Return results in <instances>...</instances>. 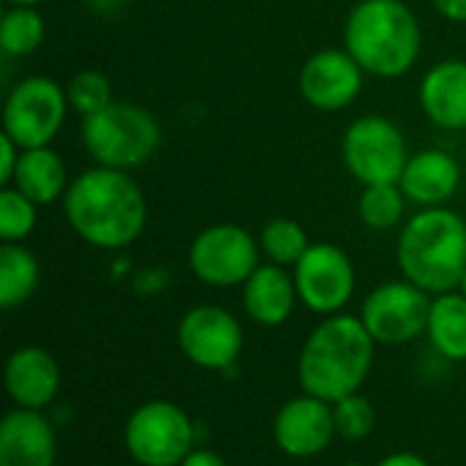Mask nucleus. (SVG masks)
I'll use <instances>...</instances> for the list:
<instances>
[{"mask_svg":"<svg viewBox=\"0 0 466 466\" xmlns=\"http://www.w3.org/2000/svg\"><path fill=\"white\" fill-rule=\"evenodd\" d=\"M180 466H227V461H224L218 453L208 451V448H194V451L183 459V464Z\"/></svg>","mask_w":466,"mask_h":466,"instance_id":"31","label":"nucleus"},{"mask_svg":"<svg viewBox=\"0 0 466 466\" xmlns=\"http://www.w3.org/2000/svg\"><path fill=\"white\" fill-rule=\"evenodd\" d=\"M63 213L79 240L101 251H120L147 227V199L131 172L90 167L71 177Z\"/></svg>","mask_w":466,"mask_h":466,"instance_id":"1","label":"nucleus"},{"mask_svg":"<svg viewBox=\"0 0 466 466\" xmlns=\"http://www.w3.org/2000/svg\"><path fill=\"white\" fill-rule=\"evenodd\" d=\"M19 158H22V147L0 131V186H11Z\"/></svg>","mask_w":466,"mask_h":466,"instance_id":"29","label":"nucleus"},{"mask_svg":"<svg viewBox=\"0 0 466 466\" xmlns=\"http://www.w3.org/2000/svg\"><path fill=\"white\" fill-rule=\"evenodd\" d=\"M123 445L139 466H180L197 448V429L183 407L156 399L128 415Z\"/></svg>","mask_w":466,"mask_h":466,"instance_id":"6","label":"nucleus"},{"mask_svg":"<svg viewBox=\"0 0 466 466\" xmlns=\"http://www.w3.org/2000/svg\"><path fill=\"white\" fill-rule=\"evenodd\" d=\"M300 303L319 317L341 314L358 287V273L350 254L336 243H311L292 268Z\"/></svg>","mask_w":466,"mask_h":466,"instance_id":"12","label":"nucleus"},{"mask_svg":"<svg viewBox=\"0 0 466 466\" xmlns=\"http://www.w3.org/2000/svg\"><path fill=\"white\" fill-rule=\"evenodd\" d=\"M246 344L240 319L224 306L202 303L177 322V347L183 358L202 371H229L238 366Z\"/></svg>","mask_w":466,"mask_h":466,"instance_id":"11","label":"nucleus"},{"mask_svg":"<svg viewBox=\"0 0 466 466\" xmlns=\"http://www.w3.org/2000/svg\"><path fill=\"white\" fill-rule=\"evenodd\" d=\"M341 161L360 186L399 183L410 161L407 137L390 117L360 115L341 137Z\"/></svg>","mask_w":466,"mask_h":466,"instance_id":"7","label":"nucleus"},{"mask_svg":"<svg viewBox=\"0 0 466 466\" xmlns=\"http://www.w3.org/2000/svg\"><path fill=\"white\" fill-rule=\"evenodd\" d=\"M38 224V205L14 186H0V240L22 243Z\"/></svg>","mask_w":466,"mask_h":466,"instance_id":"26","label":"nucleus"},{"mask_svg":"<svg viewBox=\"0 0 466 466\" xmlns=\"http://www.w3.org/2000/svg\"><path fill=\"white\" fill-rule=\"evenodd\" d=\"M57 437L38 410H19L0 420V466H55Z\"/></svg>","mask_w":466,"mask_h":466,"instance_id":"16","label":"nucleus"},{"mask_svg":"<svg viewBox=\"0 0 466 466\" xmlns=\"http://www.w3.org/2000/svg\"><path fill=\"white\" fill-rule=\"evenodd\" d=\"M259 240L238 224L205 227L188 246V270L208 287H243L262 265Z\"/></svg>","mask_w":466,"mask_h":466,"instance_id":"9","label":"nucleus"},{"mask_svg":"<svg viewBox=\"0 0 466 466\" xmlns=\"http://www.w3.org/2000/svg\"><path fill=\"white\" fill-rule=\"evenodd\" d=\"M66 87L49 76L19 79L3 101V134L22 150L46 147L55 142L68 112Z\"/></svg>","mask_w":466,"mask_h":466,"instance_id":"8","label":"nucleus"},{"mask_svg":"<svg viewBox=\"0 0 466 466\" xmlns=\"http://www.w3.org/2000/svg\"><path fill=\"white\" fill-rule=\"evenodd\" d=\"M426 339L445 360H466V298L453 289L431 298Z\"/></svg>","mask_w":466,"mask_h":466,"instance_id":"21","label":"nucleus"},{"mask_svg":"<svg viewBox=\"0 0 466 466\" xmlns=\"http://www.w3.org/2000/svg\"><path fill=\"white\" fill-rule=\"evenodd\" d=\"M333 420H336V437L347 442H360L374 431L377 412L363 393H352L333 404Z\"/></svg>","mask_w":466,"mask_h":466,"instance_id":"28","label":"nucleus"},{"mask_svg":"<svg viewBox=\"0 0 466 466\" xmlns=\"http://www.w3.org/2000/svg\"><path fill=\"white\" fill-rule=\"evenodd\" d=\"M399 186L418 208H445L461 186V164L440 147L418 150L410 156Z\"/></svg>","mask_w":466,"mask_h":466,"instance_id":"17","label":"nucleus"},{"mask_svg":"<svg viewBox=\"0 0 466 466\" xmlns=\"http://www.w3.org/2000/svg\"><path fill=\"white\" fill-rule=\"evenodd\" d=\"M374 466H431L423 456L418 453H410V451H399V453H390L385 459H380Z\"/></svg>","mask_w":466,"mask_h":466,"instance_id":"32","label":"nucleus"},{"mask_svg":"<svg viewBox=\"0 0 466 466\" xmlns=\"http://www.w3.org/2000/svg\"><path fill=\"white\" fill-rule=\"evenodd\" d=\"M437 14L448 22H466V0H431Z\"/></svg>","mask_w":466,"mask_h":466,"instance_id":"30","label":"nucleus"},{"mask_svg":"<svg viewBox=\"0 0 466 466\" xmlns=\"http://www.w3.org/2000/svg\"><path fill=\"white\" fill-rule=\"evenodd\" d=\"M377 341L352 314L325 317L306 339L298 355L300 390L336 404L352 393H360L374 369Z\"/></svg>","mask_w":466,"mask_h":466,"instance_id":"2","label":"nucleus"},{"mask_svg":"<svg viewBox=\"0 0 466 466\" xmlns=\"http://www.w3.org/2000/svg\"><path fill=\"white\" fill-rule=\"evenodd\" d=\"M401 276L423 292L459 289L466 273V221L451 208H420L404 221L396 243Z\"/></svg>","mask_w":466,"mask_h":466,"instance_id":"4","label":"nucleus"},{"mask_svg":"<svg viewBox=\"0 0 466 466\" xmlns=\"http://www.w3.org/2000/svg\"><path fill=\"white\" fill-rule=\"evenodd\" d=\"M66 96H68V106L85 120L90 115H98L101 109H106L115 98H112V82L106 74L96 71V68H85L76 71L68 85H66Z\"/></svg>","mask_w":466,"mask_h":466,"instance_id":"27","label":"nucleus"},{"mask_svg":"<svg viewBox=\"0 0 466 466\" xmlns=\"http://www.w3.org/2000/svg\"><path fill=\"white\" fill-rule=\"evenodd\" d=\"M423 115L442 131H466V60L451 57L431 66L418 87Z\"/></svg>","mask_w":466,"mask_h":466,"instance_id":"18","label":"nucleus"},{"mask_svg":"<svg viewBox=\"0 0 466 466\" xmlns=\"http://www.w3.org/2000/svg\"><path fill=\"white\" fill-rule=\"evenodd\" d=\"M459 292L466 298V273H464V279H461V284H459Z\"/></svg>","mask_w":466,"mask_h":466,"instance_id":"35","label":"nucleus"},{"mask_svg":"<svg viewBox=\"0 0 466 466\" xmlns=\"http://www.w3.org/2000/svg\"><path fill=\"white\" fill-rule=\"evenodd\" d=\"M240 289H243V295H240L243 311L259 328L284 325L292 317L295 306L300 303L295 276L289 273V268H281L273 262H262L246 279V284Z\"/></svg>","mask_w":466,"mask_h":466,"instance_id":"19","label":"nucleus"},{"mask_svg":"<svg viewBox=\"0 0 466 466\" xmlns=\"http://www.w3.org/2000/svg\"><path fill=\"white\" fill-rule=\"evenodd\" d=\"M68 183L71 180H68L66 161L57 150H52V145L22 150L19 167L11 180V186L19 188L25 197H30L38 208L63 199L68 191Z\"/></svg>","mask_w":466,"mask_h":466,"instance_id":"20","label":"nucleus"},{"mask_svg":"<svg viewBox=\"0 0 466 466\" xmlns=\"http://www.w3.org/2000/svg\"><path fill=\"white\" fill-rule=\"evenodd\" d=\"M429 311H431V295L415 287L412 281L399 279L374 287L366 295L358 317L377 344L404 347L426 333Z\"/></svg>","mask_w":466,"mask_h":466,"instance_id":"10","label":"nucleus"},{"mask_svg":"<svg viewBox=\"0 0 466 466\" xmlns=\"http://www.w3.org/2000/svg\"><path fill=\"white\" fill-rule=\"evenodd\" d=\"M366 71L358 66V60L341 46V49H319L314 52L300 74H298V90L303 101L319 112H341L358 101L363 93Z\"/></svg>","mask_w":466,"mask_h":466,"instance_id":"13","label":"nucleus"},{"mask_svg":"<svg viewBox=\"0 0 466 466\" xmlns=\"http://www.w3.org/2000/svg\"><path fill=\"white\" fill-rule=\"evenodd\" d=\"M46 35V25L38 8L33 5H8L0 19V49L8 57L33 55Z\"/></svg>","mask_w":466,"mask_h":466,"instance_id":"23","label":"nucleus"},{"mask_svg":"<svg viewBox=\"0 0 466 466\" xmlns=\"http://www.w3.org/2000/svg\"><path fill=\"white\" fill-rule=\"evenodd\" d=\"M85 3L98 14H115L126 5V0H85Z\"/></svg>","mask_w":466,"mask_h":466,"instance_id":"33","label":"nucleus"},{"mask_svg":"<svg viewBox=\"0 0 466 466\" xmlns=\"http://www.w3.org/2000/svg\"><path fill=\"white\" fill-rule=\"evenodd\" d=\"M257 240H259L262 257L273 265H281V268H295L311 246L303 224L295 218H287V216L270 218L259 229Z\"/></svg>","mask_w":466,"mask_h":466,"instance_id":"24","label":"nucleus"},{"mask_svg":"<svg viewBox=\"0 0 466 466\" xmlns=\"http://www.w3.org/2000/svg\"><path fill=\"white\" fill-rule=\"evenodd\" d=\"M8 5H33V8H38L44 0H5Z\"/></svg>","mask_w":466,"mask_h":466,"instance_id":"34","label":"nucleus"},{"mask_svg":"<svg viewBox=\"0 0 466 466\" xmlns=\"http://www.w3.org/2000/svg\"><path fill=\"white\" fill-rule=\"evenodd\" d=\"M63 374L52 352L44 347H19L5 358L3 366V388L14 407L44 412L60 393Z\"/></svg>","mask_w":466,"mask_h":466,"instance_id":"15","label":"nucleus"},{"mask_svg":"<svg viewBox=\"0 0 466 466\" xmlns=\"http://www.w3.org/2000/svg\"><path fill=\"white\" fill-rule=\"evenodd\" d=\"M82 145L98 167L131 172L145 167L161 147V126L139 104L112 101L82 120Z\"/></svg>","mask_w":466,"mask_h":466,"instance_id":"5","label":"nucleus"},{"mask_svg":"<svg viewBox=\"0 0 466 466\" xmlns=\"http://www.w3.org/2000/svg\"><path fill=\"white\" fill-rule=\"evenodd\" d=\"M341 466H366V464H360V461H350V464H341Z\"/></svg>","mask_w":466,"mask_h":466,"instance_id":"36","label":"nucleus"},{"mask_svg":"<svg viewBox=\"0 0 466 466\" xmlns=\"http://www.w3.org/2000/svg\"><path fill=\"white\" fill-rule=\"evenodd\" d=\"M423 33L404 0H360L344 22V49L377 79H399L420 57Z\"/></svg>","mask_w":466,"mask_h":466,"instance_id":"3","label":"nucleus"},{"mask_svg":"<svg viewBox=\"0 0 466 466\" xmlns=\"http://www.w3.org/2000/svg\"><path fill=\"white\" fill-rule=\"evenodd\" d=\"M41 284V265L25 243L0 246V309L25 306Z\"/></svg>","mask_w":466,"mask_h":466,"instance_id":"22","label":"nucleus"},{"mask_svg":"<svg viewBox=\"0 0 466 466\" xmlns=\"http://www.w3.org/2000/svg\"><path fill=\"white\" fill-rule=\"evenodd\" d=\"M407 197L399 183H377L363 186L358 199V216L360 221L374 232H390L404 221L407 213Z\"/></svg>","mask_w":466,"mask_h":466,"instance_id":"25","label":"nucleus"},{"mask_svg":"<svg viewBox=\"0 0 466 466\" xmlns=\"http://www.w3.org/2000/svg\"><path fill=\"white\" fill-rule=\"evenodd\" d=\"M333 437V404L309 393L281 404L273 418V442L289 459H314L330 448Z\"/></svg>","mask_w":466,"mask_h":466,"instance_id":"14","label":"nucleus"}]
</instances>
